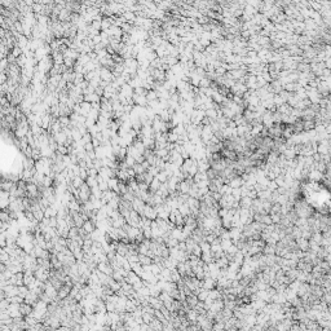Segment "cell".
<instances>
[{"instance_id":"cell-1","label":"cell","mask_w":331,"mask_h":331,"mask_svg":"<svg viewBox=\"0 0 331 331\" xmlns=\"http://www.w3.org/2000/svg\"><path fill=\"white\" fill-rule=\"evenodd\" d=\"M141 216H144V217H146V219H149V220H155V219H157V211H155L154 206L145 203L144 210H142V215H141Z\"/></svg>"},{"instance_id":"cell-2","label":"cell","mask_w":331,"mask_h":331,"mask_svg":"<svg viewBox=\"0 0 331 331\" xmlns=\"http://www.w3.org/2000/svg\"><path fill=\"white\" fill-rule=\"evenodd\" d=\"M108 186H109V190H113L116 194H119V180L115 176L108 179Z\"/></svg>"},{"instance_id":"cell-3","label":"cell","mask_w":331,"mask_h":331,"mask_svg":"<svg viewBox=\"0 0 331 331\" xmlns=\"http://www.w3.org/2000/svg\"><path fill=\"white\" fill-rule=\"evenodd\" d=\"M308 179L311 181H316V183H318V181L323 180V174L319 172V171H317V169H311V171H309V174H308Z\"/></svg>"},{"instance_id":"cell-4","label":"cell","mask_w":331,"mask_h":331,"mask_svg":"<svg viewBox=\"0 0 331 331\" xmlns=\"http://www.w3.org/2000/svg\"><path fill=\"white\" fill-rule=\"evenodd\" d=\"M229 186L230 188H241L243 184H244V181L242 180V177H237V176H234L233 179L229 180Z\"/></svg>"},{"instance_id":"cell-5","label":"cell","mask_w":331,"mask_h":331,"mask_svg":"<svg viewBox=\"0 0 331 331\" xmlns=\"http://www.w3.org/2000/svg\"><path fill=\"white\" fill-rule=\"evenodd\" d=\"M82 228L85 230V233H87V234H89V233H92V232L96 229V225H94V224H93V222H92V221L88 219V220H85V221L83 222Z\"/></svg>"},{"instance_id":"cell-6","label":"cell","mask_w":331,"mask_h":331,"mask_svg":"<svg viewBox=\"0 0 331 331\" xmlns=\"http://www.w3.org/2000/svg\"><path fill=\"white\" fill-rule=\"evenodd\" d=\"M161 181H159L157 177H153L152 180V183L149 184V191H152V193H155V191L159 189V186H161Z\"/></svg>"},{"instance_id":"cell-7","label":"cell","mask_w":331,"mask_h":331,"mask_svg":"<svg viewBox=\"0 0 331 331\" xmlns=\"http://www.w3.org/2000/svg\"><path fill=\"white\" fill-rule=\"evenodd\" d=\"M155 177H157L159 181H161V183H167V180H168L169 175H168V172H167V171H164V169H163V171H159V172H158V175H157Z\"/></svg>"},{"instance_id":"cell-8","label":"cell","mask_w":331,"mask_h":331,"mask_svg":"<svg viewBox=\"0 0 331 331\" xmlns=\"http://www.w3.org/2000/svg\"><path fill=\"white\" fill-rule=\"evenodd\" d=\"M85 184H87L89 188H93V186H97L99 185V183H97V179L96 177H93V176H88L87 179H85V181H84Z\"/></svg>"},{"instance_id":"cell-9","label":"cell","mask_w":331,"mask_h":331,"mask_svg":"<svg viewBox=\"0 0 331 331\" xmlns=\"http://www.w3.org/2000/svg\"><path fill=\"white\" fill-rule=\"evenodd\" d=\"M208 291L210 290H206V289H202L200 291H199V294L197 295V297H198V300L199 302H205L206 299L208 297Z\"/></svg>"},{"instance_id":"cell-10","label":"cell","mask_w":331,"mask_h":331,"mask_svg":"<svg viewBox=\"0 0 331 331\" xmlns=\"http://www.w3.org/2000/svg\"><path fill=\"white\" fill-rule=\"evenodd\" d=\"M132 168H133V171H135V174H136V175H141V174L146 172V169L144 168V166H142L141 163H136Z\"/></svg>"},{"instance_id":"cell-11","label":"cell","mask_w":331,"mask_h":331,"mask_svg":"<svg viewBox=\"0 0 331 331\" xmlns=\"http://www.w3.org/2000/svg\"><path fill=\"white\" fill-rule=\"evenodd\" d=\"M9 206V197H2L0 198V210H5Z\"/></svg>"},{"instance_id":"cell-12","label":"cell","mask_w":331,"mask_h":331,"mask_svg":"<svg viewBox=\"0 0 331 331\" xmlns=\"http://www.w3.org/2000/svg\"><path fill=\"white\" fill-rule=\"evenodd\" d=\"M124 162L127 163V166H128V167H131V168H132V167L136 164L135 158H133V157H131V155H128V154H127V155H125V158H124Z\"/></svg>"},{"instance_id":"cell-13","label":"cell","mask_w":331,"mask_h":331,"mask_svg":"<svg viewBox=\"0 0 331 331\" xmlns=\"http://www.w3.org/2000/svg\"><path fill=\"white\" fill-rule=\"evenodd\" d=\"M146 172H147L149 175H152L153 177H155V176L158 175V172H159V168L155 167V166H149V168L146 169Z\"/></svg>"},{"instance_id":"cell-14","label":"cell","mask_w":331,"mask_h":331,"mask_svg":"<svg viewBox=\"0 0 331 331\" xmlns=\"http://www.w3.org/2000/svg\"><path fill=\"white\" fill-rule=\"evenodd\" d=\"M27 292H29L27 286H25V285H21V286H18V295H19V296L25 297V296L27 295Z\"/></svg>"},{"instance_id":"cell-15","label":"cell","mask_w":331,"mask_h":331,"mask_svg":"<svg viewBox=\"0 0 331 331\" xmlns=\"http://www.w3.org/2000/svg\"><path fill=\"white\" fill-rule=\"evenodd\" d=\"M7 246V233L3 232V233H0V247H5Z\"/></svg>"},{"instance_id":"cell-16","label":"cell","mask_w":331,"mask_h":331,"mask_svg":"<svg viewBox=\"0 0 331 331\" xmlns=\"http://www.w3.org/2000/svg\"><path fill=\"white\" fill-rule=\"evenodd\" d=\"M191 254H194L195 256H199L200 258V255H202V250H200V247H199V244L197 243L195 246L193 247V250H191Z\"/></svg>"}]
</instances>
